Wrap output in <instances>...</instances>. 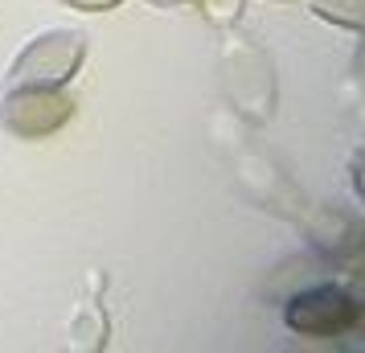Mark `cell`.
<instances>
[{
  "mask_svg": "<svg viewBox=\"0 0 365 353\" xmlns=\"http://www.w3.org/2000/svg\"><path fill=\"white\" fill-rule=\"evenodd\" d=\"M86 58V37L78 29H46L13 58L4 91L17 86H66Z\"/></svg>",
  "mask_w": 365,
  "mask_h": 353,
  "instance_id": "6da1fadb",
  "label": "cell"
},
{
  "mask_svg": "<svg viewBox=\"0 0 365 353\" xmlns=\"http://www.w3.org/2000/svg\"><path fill=\"white\" fill-rule=\"evenodd\" d=\"M70 116H74V99L62 86H17V91H4V103H0V128L21 140L53 135L70 123Z\"/></svg>",
  "mask_w": 365,
  "mask_h": 353,
  "instance_id": "7a4b0ae2",
  "label": "cell"
},
{
  "mask_svg": "<svg viewBox=\"0 0 365 353\" xmlns=\"http://www.w3.org/2000/svg\"><path fill=\"white\" fill-rule=\"evenodd\" d=\"M357 300L349 296L345 287L336 284H320V287H308L287 300L283 308V320L292 333H304V337H336L357 324Z\"/></svg>",
  "mask_w": 365,
  "mask_h": 353,
  "instance_id": "3957f363",
  "label": "cell"
},
{
  "mask_svg": "<svg viewBox=\"0 0 365 353\" xmlns=\"http://www.w3.org/2000/svg\"><path fill=\"white\" fill-rule=\"evenodd\" d=\"M312 13L341 29H361L365 25V0H312Z\"/></svg>",
  "mask_w": 365,
  "mask_h": 353,
  "instance_id": "277c9868",
  "label": "cell"
},
{
  "mask_svg": "<svg viewBox=\"0 0 365 353\" xmlns=\"http://www.w3.org/2000/svg\"><path fill=\"white\" fill-rule=\"evenodd\" d=\"M66 4L78 13H107V9H119L123 0H66Z\"/></svg>",
  "mask_w": 365,
  "mask_h": 353,
  "instance_id": "5b68a950",
  "label": "cell"
}]
</instances>
